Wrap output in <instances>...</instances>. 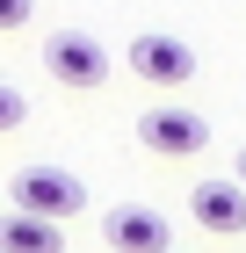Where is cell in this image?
<instances>
[{"label": "cell", "instance_id": "obj_4", "mask_svg": "<svg viewBox=\"0 0 246 253\" xmlns=\"http://www.w3.org/2000/svg\"><path fill=\"white\" fill-rule=\"evenodd\" d=\"M131 73L145 80V87H181V80H196V51L181 37H159V29H145V37H131Z\"/></svg>", "mask_w": 246, "mask_h": 253}, {"label": "cell", "instance_id": "obj_9", "mask_svg": "<svg viewBox=\"0 0 246 253\" xmlns=\"http://www.w3.org/2000/svg\"><path fill=\"white\" fill-rule=\"evenodd\" d=\"M29 7H37V0H0V29H22V22H29Z\"/></svg>", "mask_w": 246, "mask_h": 253}, {"label": "cell", "instance_id": "obj_7", "mask_svg": "<svg viewBox=\"0 0 246 253\" xmlns=\"http://www.w3.org/2000/svg\"><path fill=\"white\" fill-rule=\"evenodd\" d=\"M0 253H65V232L44 217H0Z\"/></svg>", "mask_w": 246, "mask_h": 253}, {"label": "cell", "instance_id": "obj_1", "mask_svg": "<svg viewBox=\"0 0 246 253\" xmlns=\"http://www.w3.org/2000/svg\"><path fill=\"white\" fill-rule=\"evenodd\" d=\"M7 203H15V217H44V224L65 232V217L87 210V188H80V174H65V167H22V174L7 181Z\"/></svg>", "mask_w": 246, "mask_h": 253}, {"label": "cell", "instance_id": "obj_3", "mask_svg": "<svg viewBox=\"0 0 246 253\" xmlns=\"http://www.w3.org/2000/svg\"><path fill=\"white\" fill-rule=\"evenodd\" d=\"M138 137H145V152H159V159H196L210 145V123L196 116V109H145V116H138Z\"/></svg>", "mask_w": 246, "mask_h": 253}, {"label": "cell", "instance_id": "obj_2", "mask_svg": "<svg viewBox=\"0 0 246 253\" xmlns=\"http://www.w3.org/2000/svg\"><path fill=\"white\" fill-rule=\"evenodd\" d=\"M44 73H51L58 87H80V94H95L101 80H109V51H101L87 29H58V37L44 43Z\"/></svg>", "mask_w": 246, "mask_h": 253}, {"label": "cell", "instance_id": "obj_10", "mask_svg": "<svg viewBox=\"0 0 246 253\" xmlns=\"http://www.w3.org/2000/svg\"><path fill=\"white\" fill-rule=\"evenodd\" d=\"M232 181H239V188H246V145H239V174H232Z\"/></svg>", "mask_w": 246, "mask_h": 253}, {"label": "cell", "instance_id": "obj_5", "mask_svg": "<svg viewBox=\"0 0 246 253\" xmlns=\"http://www.w3.org/2000/svg\"><path fill=\"white\" fill-rule=\"evenodd\" d=\"M189 217L203 224V232H217V239H239V232H246V188H239L232 174L196 181V188H189Z\"/></svg>", "mask_w": 246, "mask_h": 253}, {"label": "cell", "instance_id": "obj_8", "mask_svg": "<svg viewBox=\"0 0 246 253\" xmlns=\"http://www.w3.org/2000/svg\"><path fill=\"white\" fill-rule=\"evenodd\" d=\"M22 116H29L22 87H7V80H0V130H22Z\"/></svg>", "mask_w": 246, "mask_h": 253}, {"label": "cell", "instance_id": "obj_6", "mask_svg": "<svg viewBox=\"0 0 246 253\" xmlns=\"http://www.w3.org/2000/svg\"><path fill=\"white\" fill-rule=\"evenodd\" d=\"M101 239H109V253H174V224H167L159 210H145V203H131V210H109Z\"/></svg>", "mask_w": 246, "mask_h": 253}]
</instances>
